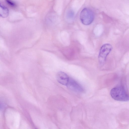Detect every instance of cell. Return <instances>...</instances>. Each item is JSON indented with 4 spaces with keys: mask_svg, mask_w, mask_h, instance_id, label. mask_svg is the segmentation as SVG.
Returning a JSON list of instances; mask_svg holds the SVG:
<instances>
[{
    "mask_svg": "<svg viewBox=\"0 0 129 129\" xmlns=\"http://www.w3.org/2000/svg\"><path fill=\"white\" fill-rule=\"evenodd\" d=\"M110 93L112 97L115 100L121 101H129V95L121 85H118L112 88Z\"/></svg>",
    "mask_w": 129,
    "mask_h": 129,
    "instance_id": "cell-1",
    "label": "cell"
},
{
    "mask_svg": "<svg viewBox=\"0 0 129 129\" xmlns=\"http://www.w3.org/2000/svg\"><path fill=\"white\" fill-rule=\"evenodd\" d=\"M80 19L83 24L85 25H89L93 22L94 20L93 13L90 9L84 8L80 13Z\"/></svg>",
    "mask_w": 129,
    "mask_h": 129,
    "instance_id": "cell-2",
    "label": "cell"
},
{
    "mask_svg": "<svg viewBox=\"0 0 129 129\" xmlns=\"http://www.w3.org/2000/svg\"><path fill=\"white\" fill-rule=\"evenodd\" d=\"M112 47L110 44L107 43L103 45L101 47L99 56V63L103 64L106 61L107 57L111 51Z\"/></svg>",
    "mask_w": 129,
    "mask_h": 129,
    "instance_id": "cell-3",
    "label": "cell"
},
{
    "mask_svg": "<svg viewBox=\"0 0 129 129\" xmlns=\"http://www.w3.org/2000/svg\"><path fill=\"white\" fill-rule=\"evenodd\" d=\"M66 86L68 88L76 92H82L84 91L83 88L81 85L71 78H69Z\"/></svg>",
    "mask_w": 129,
    "mask_h": 129,
    "instance_id": "cell-4",
    "label": "cell"
},
{
    "mask_svg": "<svg viewBox=\"0 0 129 129\" xmlns=\"http://www.w3.org/2000/svg\"><path fill=\"white\" fill-rule=\"evenodd\" d=\"M56 78L58 82L65 85H67L70 78L66 73L62 71L57 73Z\"/></svg>",
    "mask_w": 129,
    "mask_h": 129,
    "instance_id": "cell-5",
    "label": "cell"
},
{
    "mask_svg": "<svg viewBox=\"0 0 129 129\" xmlns=\"http://www.w3.org/2000/svg\"><path fill=\"white\" fill-rule=\"evenodd\" d=\"M0 15L3 18L7 17L9 15V11L8 8L0 4Z\"/></svg>",
    "mask_w": 129,
    "mask_h": 129,
    "instance_id": "cell-6",
    "label": "cell"
},
{
    "mask_svg": "<svg viewBox=\"0 0 129 129\" xmlns=\"http://www.w3.org/2000/svg\"><path fill=\"white\" fill-rule=\"evenodd\" d=\"M74 12L72 10H70L67 12V17L68 18H72L74 17Z\"/></svg>",
    "mask_w": 129,
    "mask_h": 129,
    "instance_id": "cell-7",
    "label": "cell"
},
{
    "mask_svg": "<svg viewBox=\"0 0 129 129\" xmlns=\"http://www.w3.org/2000/svg\"><path fill=\"white\" fill-rule=\"evenodd\" d=\"M7 3L12 7H14L16 6V4L10 0H6Z\"/></svg>",
    "mask_w": 129,
    "mask_h": 129,
    "instance_id": "cell-8",
    "label": "cell"
}]
</instances>
